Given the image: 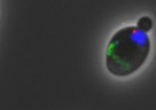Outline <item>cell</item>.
Returning a JSON list of instances; mask_svg holds the SVG:
<instances>
[{
    "label": "cell",
    "mask_w": 156,
    "mask_h": 110,
    "mask_svg": "<svg viewBox=\"0 0 156 110\" xmlns=\"http://www.w3.org/2000/svg\"><path fill=\"white\" fill-rule=\"evenodd\" d=\"M150 52L147 33L128 26L115 34L106 50V66L115 76H128L143 65Z\"/></svg>",
    "instance_id": "6da1fadb"
},
{
    "label": "cell",
    "mask_w": 156,
    "mask_h": 110,
    "mask_svg": "<svg viewBox=\"0 0 156 110\" xmlns=\"http://www.w3.org/2000/svg\"><path fill=\"white\" fill-rule=\"evenodd\" d=\"M152 27H153V21L148 17H142L141 18H140L137 23V28L145 33L150 31Z\"/></svg>",
    "instance_id": "7a4b0ae2"
}]
</instances>
